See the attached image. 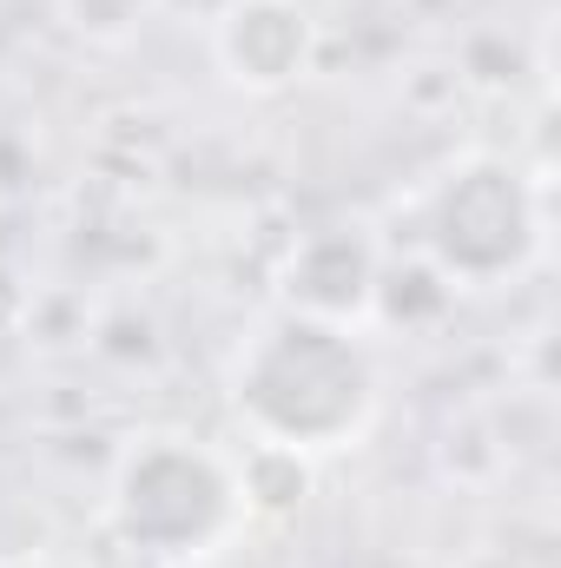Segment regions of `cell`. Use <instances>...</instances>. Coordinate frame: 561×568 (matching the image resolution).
<instances>
[{
	"mask_svg": "<svg viewBox=\"0 0 561 568\" xmlns=\"http://www.w3.org/2000/svg\"><path fill=\"white\" fill-rule=\"evenodd\" d=\"M232 410L290 456L357 449L384 410V364L350 324L272 311L232 357Z\"/></svg>",
	"mask_w": 561,
	"mask_h": 568,
	"instance_id": "cell-1",
	"label": "cell"
},
{
	"mask_svg": "<svg viewBox=\"0 0 561 568\" xmlns=\"http://www.w3.org/2000/svg\"><path fill=\"white\" fill-rule=\"evenodd\" d=\"M212 60L245 93H290L317 67V13L304 0H225L212 20Z\"/></svg>",
	"mask_w": 561,
	"mask_h": 568,
	"instance_id": "cell-5",
	"label": "cell"
},
{
	"mask_svg": "<svg viewBox=\"0 0 561 568\" xmlns=\"http://www.w3.org/2000/svg\"><path fill=\"white\" fill-rule=\"evenodd\" d=\"M377 278H384V252H377V239H370L364 225H317V232H304V239L284 252L278 311L370 331Z\"/></svg>",
	"mask_w": 561,
	"mask_h": 568,
	"instance_id": "cell-4",
	"label": "cell"
},
{
	"mask_svg": "<svg viewBox=\"0 0 561 568\" xmlns=\"http://www.w3.org/2000/svg\"><path fill=\"white\" fill-rule=\"evenodd\" d=\"M542 185L502 152L449 159L417 205V252L449 291H489L542 258Z\"/></svg>",
	"mask_w": 561,
	"mask_h": 568,
	"instance_id": "cell-3",
	"label": "cell"
},
{
	"mask_svg": "<svg viewBox=\"0 0 561 568\" xmlns=\"http://www.w3.org/2000/svg\"><path fill=\"white\" fill-rule=\"evenodd\" d=\"M159 0H60V20L86 40V47H126L152 20Z\"/></svg>",
	"mask_w": 561,
	"mask_h": 568,
	"instance_id": "cell-6",
	"label": "cell"
},
{
	"mask_svg": "<svg viewBox=\"0 0 561 568\" xmlns=\"http://www.w3.org/2000/svg\"><path fill=\"white\" fill-rule=\"evenodd\" d=\"M106 523L140 556L198 562V556H218L252 523V503L225 449L185 429H145L120 449L106 476Z\"/></svg>",
	"mask_w": 561,
	"mask_h": 568,
	"instance_id": "cell-2",
	"label": "cell"
}]
</instances>
